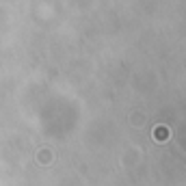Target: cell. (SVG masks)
<instances>
[{
	"mask_svg": "<svg viewBox=\"0 0 186 186\" xmlns=\"http://www.w3.org/2000/svg\"><path fill=\"white\" fill-rule=\"evenodd\" d=\"M156 136H158V139H167V130L165 128H158L156 130Z\"/></svg>",
	"mask_w": 186,
	"mask_h": 186,
	"instance_id": "1",
	"label": "cell"
}]
</instances>
